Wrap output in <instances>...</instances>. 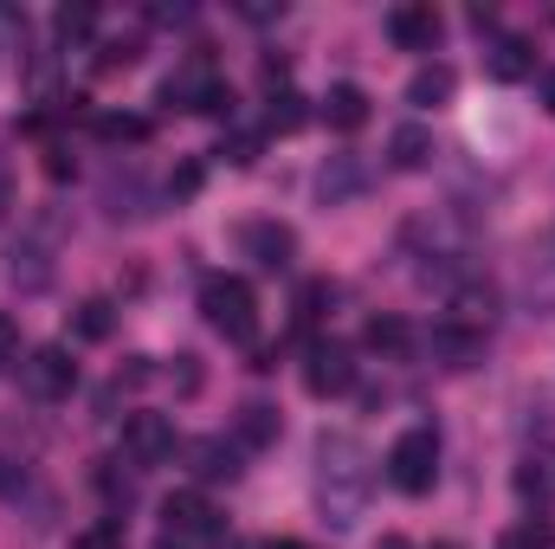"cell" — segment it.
Returning <instances> with one entry per match:
<instances>
[{"mask_svg":"<svg viewBox=\"0 0 555 549\" xmlns=\"http://www.w3.org/2000/svg\"><path fill=\"white\" fill-rule=\"evenodd\" d=\"M369 491H375L369 446L356 433H323L317 439V511H323V524L349 531L369 511Z\"/></svg>","mask_w":555,"mask_h":549,"instance_id":"obj_1","label":"cell"},{"mask_svg":"<svg viewBox=\"0 0 555 549\" xmlns=\"http://www.w3.org/2000/svg\"><path fill=\"white\" fill-rule=\"evenodd\" d=\"M201 317L227 336V343H253L259 336V297H253V284L233 272H214L201 284Z\"/></svg>","mask_w":555,"mask_h":549,"instance_id":"obj_2","label":"cell"},{"mask_svg":"<svg viewBox=\"0 0 555 549\" xmlns=\"http://www.w3.org/2000/svg\"><path fill=\"white\" fill-rule=\"evenodd\" d=\"M388 485L408 491V498H426V491L439 485V433H433L426 420L408 426V433L388 446Z\"/></svg>","mask_w":555,"mask_h":549,"instance_id":"obj_3","label":"cell"},{"mask_svg":"<svg viewBox=\"0 0 555 549\" xmlns=\"http://www.w3.org/2000/svg\"><path fill=\"white\" fill-rule=\"evenodd\" d=\"M162 104L168 111H207V117H220V111H233V91L220 85L214 59H188L181 72L162 78Z\"/></svg>","mask_w":555,"mask_h":549,"instance_id":"obj_4","label":"cell"},{"mask_svg":"<svg viewBox=\"0 0 555 549\" xmlns=\"http://www.w3.org/2000/svg\"><path fill=\"white\" fill-rule=\"evenodd\" d=\"M20 388H26L33 401H65V395L78 388V362H72L59 343L26 349V356H20Z\"/></svg>","mask_w":555,"mask_h":549,"instance_id":"obj_5","label":"cell"},{"mask_svg":"<svg viewBox=\"0 0 555 549\" xmlns=\"http://www.w3.org/2000/svg\"><path fill=\"white\" fill-rule=\"evenodd\" d=\"M162 537L181 549V544H214L220 537V518H214V505L201 498V491H175V498H162Z\"/></svg>","mask_w":555,"mask_h":549,"instance_id":"obj_6","label":"cell"},{"mask_svg":"<svg viewBox=\"0 0 555 549\" xmlns=\"http://www.w3.org/2000/svg\"><path fill=\"white\" fill-rule=\"evenodd\" d=\"M304 388H310L317 401L349 395V388H356V356H349V343H310V356H304Z\"/></svg>","mask_w":555,"mask_h":549,"instance_id":"obj_7","label":"cell"},{"mask_svg":"<svg viewBox=\"0 0 555 549\" xmlns=\"http://www.w3.org/2000/svg\"><path fill=\"white\" fill-rule=\"evenodd\" d=\"M124 452H130L137 465L175 459V420H168V413H130V420H124Z\"/></svg>","mask_w":555,"mask_h":549,"instance_id":"obj_8","label":"cell"},{"mask_svg":"<svg viewBox=\"0 0 555 549\" xmlns=\"http://www.w3.org/2000/svg\"><path fill=\"white\" fill-rule=\"evenodd\" d=\"M240 246H246V259H259L266 272H284L291 253H297V233H291L284 220H246V227H240Z\"/></svg>","mask_w":555,"mask_h":549,"instance_id":"obj_9","label":"cell"},{"mask_svg":"<svg viewBox=\"0 0 555 549\" xmlns=\"http://www.w3.org/2000/svg\"><path fill=\"white\" fill-rule=\"evenodd\" d=\"M439 33H446V20H439L433 7H420V0H408V7L388 13V39H395L401 52H433Z\"/></svg>","mask_w":555,"mask_h":549,"instance_id":"obj_10","label":"cell"},{"mask_svg":"<svg viewBox=\"0 0 555 549\" xmlns=\"http://www.w3.org/2000/svg\"><path fill=\"white\" fill-rule=\"evenodd\" d=\"M485 72H491L498 85H517V78H530V72H537V52H530V39H517V33H498V39L485 46Z\"/></svg>","mask_w":555,"mask_h":549,"instance_id":"obj_11","label":"cell"},{"mask_svg":"<svg viewBox=\"0 0 555 549\" xmlns=\"http://www.w3.org/2000/svg\"><path fill=\"white\" fill-rule=\"evenodd\" d=\"M323 124L343 130V137H356V130L369 124V91H362V85H330V91H323Z\"/></svg>","mask_w":555,"mask_h":549,"instance_id":"obj_12","label":"cell"},{"mask_svg":"<svg viewBox=\"0 0 555 549\" xmlns=\"http://www.w3.org/2000/svg\"><path fill=\"white\" fill-rule=\"evenodd\" d=\"M452 91H459L452 65H420L414 78H408V104H420V111H439V104H452Z\"/></svg>","mask_w":555,"mask_h":549,"instance_id":"obj_13","label":"cell"},{"mask_svg":"<svg viewBox=\"0 0 555 549\" xmlns=\"http://www.w3.org/2000/svg\"><path fill=\"white\" fill-rule=\"evenodd\" d=\"M111 330H117V304L111 297H85L72 310V336L78 343H111Z\"/></svg>","mask_w":555,"mask_h":549,"instance_id":"obj_14","label":"cell"},{"mask_svg":"<svg viewBox=\"0 0 555 549\" xmlns=\"http://www.w3.org/2000/svg\"><path fill=\"white\" fill-rule=\"evenodd\" d=\"M356 188H362V162H356V155H330V162H323V175H317V194L336 207V201H349Z\"/></svg>","mask_w":555,"mask_h":549,"instance_id":"obj_15","label":"cell"},{"mask_svg":"<svg viewBox=\"0 0 555 549\" xmlns=\"http://www.w3.org/2000/svg\"><path fill=\"white\" fill-rule=\"evenodd\" d=\"M433 349L446 356V369H472V362H478V349H485V336H478V330H452V323H446V330H433Z\"/></svg>","mask_w":555,"mask_h":549,"instance_id":"obj_16","label":"cell"},{"mask_svg":"<svg viewBox=\"0 0 555 549\" xmlns=\"http://www.w3.org/2000/svg\"><path fill=\"white\" fill-rule=\"evenodd\" d=\"M362 343H369L375 356H408V349H414V330H408L401 317H375V323L362 330Z\"/></svg>","mask_w":555,"mask_h":549,"instance_id":"obj_17","label":"cell"},{"mask_svg":"<svg viewBox=\"0 0 555 549\" xmlns=\"http://www.w3.org/2000/svg\"><path fill=\"white\" fill-rule=\"evenodd\" d=\"M388 155H395V168H408V175H414V168L433 162V137H426L420 124H408V130H395V137H388Z\"/></svg>","mask_w":555,"mask_h":549,"instance_id":"obj_18","label":"cell"},{"mask_svg":"<svg viewBox=\"0 0 555 549\" xmlns=\"http://www.w3.org/2000/svg\"><path fill=\"white\" fill-rule=\"evenodd\" d=\"M330 304H336V284H330V278H310V284L297 291V323L317 330V323L330 317Z\"/></svg>","mask_w":555,"mask_h":549,"instance_id":"obj_19","label":"cell"},{"mask_svg":"<svg viewBox=\"0 0 555 549\" xmlns=\"http://www.w3.org/2000/svg\"><path fill=\"white\" fill-rule=\"evenodd\" d=\"M194 459H201V478H240V452L227 439H201Z\"/></svg>","mask_w":555,"mask_h":549,"instance_id":"obj_20","label":"cell"},{"mask_svg":"<svg viewBox=\"0 0 555 549\" xmlns=\"http://www.w3.org/2000/svg\"><path fill=\"white\" fill-rule=\"evenodd\" d=\"M498 549H555V531L543 518H524V524H511V531L498 537Z\"/></svg>","mask_w":555,"mask_h":549,"instance_id":"obj_21","label":"cell"},{"mask_svg":"<svg viewBox=\"0 0 555 549\" xmlns=\"http://www.w3.org/2000/svg\"><path fill=\"white\" fill-rule=\"evenodd\" d=\"M304 124V98L297 91H272V111H266V130H278V137H291Z\"/></svg>","mask_w":555,"mask_h":549,"instance_id":"obj_22","label":"cell"},{"mask_svg":"<svg viewBox=\"0 0 555 549\" xmlns=\"http://www.w3.org/2000/svg\"><path fill=\"white\" fill-rule=\"evenodd\" d=\"M240 433H246L253 446H266V439L278 433V413H272V408H259V401H253V408H240Z\"/></svg>","mask_w":555,"mask_h":549,"instance_id":"obj_23","label":"cell"},{"mask_svg":"<svg viewBox=\"0 0 555 549\" xmlns=\"http://www.w3.org/2000/svg\"><path fill=\"white\" fill-rule=\"evenodd\" d=\"M72 549H130L124 544V524H91V531H78Z\"/></svg>","mask_w":555,"mask_h":549,"instance_id":"obj_24","label":"cell"},{"mask_svg":"<svg viewBox=\"0 0 555 549\" xmlns=\"http://www.w3.org/2000/svg\"><path fill=\"white\" fill-rule=\"evenodd\" d=\"M98 137L104 142H142L149 124H142V117H98Z\"/></svg>","mask_w":555,"mask_h":549,"instance_id":"obj_25","label":"cell"},{"mask_svg":"<svg viewBox=\"0 0 555 549\" xmlns=\"http://www.w3.org/2000/svg\"><path fill=\"white\" fill-rule=\"evenodd\" d=\"M98 26V7H59V39H85Z\"/></svg>","mask_w":555,"mask_h":549,"instance_id":"obj_26","label":"cell"},{"mask_svg":"<svg viewBox=\"0 0 555 549\" xmlns=\"http://www.w3.org/2000/svg\"><path fill=\"white\" fill-rule=\"evenodd\" d=\"M220 155H227L233 168H253V162H259V137H253V130H240V137L220 142Z\"/></svg>","mask_w":555,"mask_h":549,"instance_id":"obj_27","label":"cell"},{"mask_svg":"<svg viewBox=\"0 0 555 549\" xmlns=\"http://www.w3.org/2000/svg\"><path fill=\"white\" fill-rule=\"evenodd\" d=\"M0 369H20V323L0 310Z\"/></svg>","mask_w":555,"mask_h":549,"instance_id":"obj_28","label":"cell"},{"mask_svg":"<svg viewBox=\"0 0 555 549\" xmlns=\"http://www.w3.org/2000/svg\"><path fill=\"white\" fill-rule=\"evenodd\" d=\"M517 491L543 505V498H550V478H543V465H524V472H517Z\"/></svg>","mask_w":555,"mask_h":549,"instance_id":"obj_29","label":"cell"},{"mask_svg":"<svg viewBox=\"0 0 555 549\" xmlns=\"http://www.w3.org/2000/svg\"><path fill=\"white\" fill-rule=\"evenodd\" d=\"M13 207V168H7V155H0V214Z\"/></svg>","mask_w":555,"mask_h":549,"instance_id":"obj_30","label":"cell"},{"mask_svg":"<svg viewBox=\"0 0 555 549\" xmlns=\"http://www.w3.org/2000/svg\"><path fill=\"white\" fill-rule=\"evenodd\" d=\"M543 104H550V117H555V72L543 78Z\"/></svg>","mask_w":555,"mask_h":549,"instance_id":"obj_31","label":"cell"},{"mask_svg":"<svg viewBox=\"0 0 555 549\" xmlns=\"http://www.w3.org/2000/svg\"><path fill=\"white\" fill-rule=\"evenodd\" d=\"M375 549H408V544H401V537H382V544H375Z\"/></svg>","mask_w":555,"mask_h":549,"instance_id":"obj_32","label":"cell"},{"mask_svg":"<svg viewBox=\"0 0 555 549\" xmlns=\"http://www.w3.org/2000/svg\"><path fill=\"white\" fill-rule=\"evenodd\" d=\"M266 549H304V544H266Z\"/></svg>","mask_w":555,"mask_h":549,"instance_id":"obj_33","label":"cell"},{"mask_svg":"<svg viewBox=\"0 0 555 549\" xmlns=\"http://www.w3.org/2000/svg\"><path fill=\"white\" fill-rule=\"evenodd\" d=\"M433 549H459V544H433Z\"/></svg>","mask_w":555,"mask_h":549,"instance_id":"obj_34","label":"cell"},{"mask_svg":"<svg viewBox=\"0 0 555 549\" xmlns=\"http://www.w3.org/2000/svg\"><path fill=\"white\" fill-rule=\"evenodd\" d=\"M162 549H175V544H162Z\"/></svg>","mask_w":555,"mask_h":549,"instance_id":"obj_35","label":"cell"}]
</instances>
